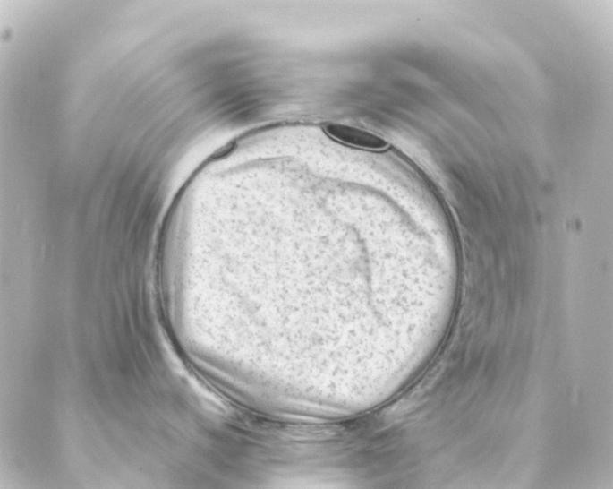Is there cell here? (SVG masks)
Wrapping results in <instances>:
<instances>
[{
	"mask_svg": "<svg viewBox=\"0 0 613 489\" xmlns=\"http://www.w3.org/2000/svg\"><path fill=\"white\" fill-rule=\"evenodd\" d=\"M325 131L336 142L356 148L381 150L388 145L383 138L349 125L329 124L325 127Z\"/></svg>",
	"mask_w": 613,
	"mask_h": 489,
	"instance_id": "1",
	"label": "cell"
}]
</instances>
